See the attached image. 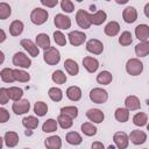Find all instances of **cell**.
<instances>
[{"label": "cell", "mask_w": 149, "mask_h": 149, "mask_svg": "<svg viewBox=\"0 0 149 149\" xmlns=\"http://www.w3.org/2000/svg\"><path fill=\"white\" fill-rule=\"evenodd\" d=\"M43 59L48 65H56L61 61V54H59L58 49H56L55 47H50L49 49L44 50Z\"/></svg>", "instance_id": "6da1fadb"}, {"label": "cell", "mask_w": 149, "mask_h": 149, "mask_svg": "<svg viewBox=\"0 0 149 149\" xmlns=\"http://www.w3.org/2000/svg\"><path fill=\"white\" fill-rule=\"evenodd\" d=\"M126 71L130 76H139L143 71V63L137 58H130L126 63Z\"/></svg>", "instance_id": "7a4b0ae2"}, {"label": "cell", "mask_w": 149, "mask_h": 149, "mask_svg": "<svg viewBox=\"0 0 149 149\" xmlns=\"http://www.w3.org/2000/svg\"><path fill=\"white\" fill-rule=\"evenodd\" d=\"M48 16H49V14L45 9L37 7V8L33 9L30 13V21L36 26H41L48 20Z\"/></svg>", "instance_id": "3957f363"}, {"label": "cell", "mask_w": 149, "mask_h": 149, "mask_svg": "<svg viewBox=\"0 0 149 149\" xmlns=\"http://www.w3.org/2000/svg\"><path fill=\"white\" fill-rule=\"evenodd\" d=\"M76 21H77V24L83 29H88L92 24L91 14L84 9H78V12L76 14Z\"/></svg>", "instance_id": "277c9868"}, {"label": "cell", "mask_w": 149, "mask_h": 149, "mask_svg": "<svg viewBox=\"0 0 149 149\" xmlns=\"http://www.w3.org/2000/svg\"><path fill=\"white\" fill-rule=\"evenodd\" d=\"M90 99L95 104H104L108 99V93L106 90H102L100 87H95V88L91 90Z\"/></svg>", "instance_id": "5b68a950"}, {"label": "cell", "mask_w": 149, "mask_h": 149, "mask_svg": "<svg viewBox=\"0 0 149 149\" xmlns=\"http://www.w3.org/2000/svg\"><path fill=\"white\" fill-rule=\"evenodd\" d=\"M13 64L15 66L27 69L31 65V59L23 52H15L14 56H13Z\"/></svg>", "instance_id": "8992f818"}, {"label": "cell", "mask_w": 149, "mask_h": 149, "mask_svg": "<svg viewBox=\"0 0 149 149\" xmlns=\"http://www.w3.org/2000/svg\"><path fill=\"white\" fill-rule=\"evenodd\" d=\"M86 50L88 52H91V54L100 55L104 51V44L97 38H91L86 43Z\"/></svg>", "instance_id": "52a82bcc"}, {"label": "cell", "mask_w": 149, "mask_h": 149, "mask_svg": "<svg viewBox=\"0 0 149 149\" xmlns=\"http://www.w3.org/2000/svg\"><path fill=\"white\" fill-rule=\"evenodd\" d=\"M12 109L15 114L20 115V114H24L27 112H29L30 109V102L27 99H21L19 101H15L12 106Z\"/></svg>", "instance_id": "ba28073f"}, {"label": "cell", "mask_w": 149, "mask_h": 149, "mask_svg": "<svg viewBox=\"0 0 149 149\" xmlns=\"http://www.w3.org/2000/svg\"><path fill=\"white\" fill-rule=\"evenodd\" d=\"M113 141L119 149H126L129 143V136L125 132H116L113 136Z\"/></svg>", "instance_id": "9c48e42d"}, {"label": "cell", "mask_w": 149, "mask_h": 149, "mask_svg": "<svg viewBox=\"0 0 149 149\" xmlns=\"http://www.w3.org/2000/svg\"><path fill=\"white\" fill-rule=\"evenodd\" d=\"M68 37H69L70 43H71L73 47L81 45V44L85 42V40H86V35H85L83 31H78V30H73V31L69 33Z\"/></svg>", "instance_id": "30bf717a"}, {"label": "cell", "mask_w": 149, "mask_h": 149, "mask_svg": "<svg viewBox=\"0 0 149 149\" xmlns=\"http://www.w3.org/2000/svg\"><path fill=\"white\" fill-rule=\"evenodd\" d=\"M54 23L56 28H59V29H69L71 27L70 17L64 14H56L54 17Z\"/></svg>", "instance_id": "8fae6325"}, {"label": "cell", "mask_w": 149, "mask_h": 149, "mask_svg": "<svg viewBox=\"0 0 149 149\" xmlns=\"http://www.w3.org/2000/svg\"><path fill=\"white\" fill-rule=\"evenodd\" d=\"M20 44H21V47H23L24 50L28 51V54H29L31 57H37V56H38V54H40L38 47H37L33 41H30V40H28V38H23V40H21Z\"/></svg>", "instance_id": "7c38bea8"}, {"label": "cell", "mask_w": 149, "mask_h": 149, "mask_svg": "<svg viewBox=\"0 0 149 149\" xmlns=\"http://www.w3.org/2000/svg\"><path fill=\"white\" fill-rule=\"evenodd\" d=\"M86 116L90 121L94 122V123H101L105 119V115H104V112L98 109V108H91L86 112Z\"/></svg>", "instance_id": "4fadbf2b"}, {"label": "cell", "mask_w": 149, "mask_h": 149, "mask_svg": "<svg viewBox=\"0 0 149 149\" xmlns=\"http://www.w3.org/2000/svg\"><path fill=\"white\" fill-rule=\"evenodd\" d=\"M122 17L125 20V22L127 23H133L137 20V10L135 9V7L133 6H128L123 9L122 12Z\"/></svg>", "instance_id": "5bb4252c"}, {"label": "cell", "mask_w": 149, "mask_h": 149, "mask_svg": "<svg viewBox=\"0 0 149 149\" xmlns=\"http://www.w3.org/2000/svg\"><path fill=\"white\" fill-rule=\"evenodd\" d=\"M129 140L132 141V143L139 146V144H142V143L146 142V140H147V134H146L143 130L135 129V130L130 132V134H129Z\"/></svg>", "instance_id": "9a60e30c"}, {"label": "cell", "mask_w": 149, "mask_h": 149, "mask_svg": "<svg viewBox=\"0 0 149 149\" xmlns=\"http://www.w3.org/2000/svg\"><path fill=\"white\" fill-rule=\"evenodd\" d=\"M83 65H84V68H85L90 73H93V72H95V71L98 70V68H99V62H98L97 58H93V57L87 56V57H84V58H83Z\"/></svg>", "instance_id": "2e32d148"}, {"label": "cell", "mask_w": 149, "mask_h": 149, "mask_svg": "<svg viewBox=\"0 0 149 149\" xmlns=\"http://www.w3.org/2000/svg\"><path fill=\"white\" fill-rule=\"evenodd\" d=\"M135 35L136 38L141 42H144L149 37V26L147 24H139L135 28Z\"/></svg>", "instance_id": "e0dca14e"}, {"label": "cell", "mask_w": 149, "mask_h": 149, "mask_svg": "<svg viewBox=\"0 0 149 149\" xmlns=\"http://www.w3.org/2000/svg\"><path fill=\"white\" fill-rule=\"evenodd\" d=\"M44 146H45L47 149H61V147H62V140L57 135L49 136V137L45 139Z\"/></svg>", "instance_id": "ac0fdd59"}, {"label": "cell", "mask_w": 149, "mask_h": 149, "mask_svg": "<svg viewBox=\"0 0 149 149\" xmlns=\"http://www.w3.org/2000/svg\"><path fill=\"white\" fill-rule=\"evenodd\" d=\"M3 142L8 148H14L19 143V135L15 132H7L3 136Z\"/></svg>", "instance_id": "d6986e66"}, {"label": "cell", "mask_w": 149, "mask_h": 149, "mask_svg": "<svg viewBox=\"0 0 149 149\" xmlns=\"http://www.w3.org/2000/svg\"><path fill=\"white\" fill-rule=\"evenodd\" d=\"M125 106L128 111H136V109H140L141 104L136 95H128L125 100Z\"/></svg>", "instance_id": "ffe728a7"}, {"label": "cell", "mask_w": 149, "mask_h": 149, "mask_svg": "<svg viewBox=\"0 0 149 149\" xmlns=\"http://www.w3.org/2000/svg\"><path fill=\"white\" fill-rule=\"evenodd\" d=\"M104 31H105V34L107 35V36H115V35H118V33L120 31V24L116 22V21H111V22H108L106 26H105V28H104Z\"/></svg>", "instance_id": "44dd1931"}, {"label": "cell", "mask_w": 149, "mask_h": 149, "mask_svg": "<svg viewBox=\"0 0 149 149\" xmlns=\"http://www.w3.org/2000/svg\"><path fill=\"white\" fill-rule=\"evenodd\" d=\"M64 68H65L66 72L69 74H71V76H77L78 72H79V66H78L77 62H74L71 58H69V59H66L64 62Z\"/></svg>", "instance_id": "7402d4cb"}, {"label": "cell", "mask_w": 149, "mask_h": 149, "mask_svg": "<svg viewBox=\"0 0 149 149\" xmlns=\"http://www.w3.org/2000/svg\"><path fill=\"white\" fill-rule=\"evenodd\" d=\"M36 45L40 47V48H42V49H44V50L49 49L51 47L50 45V38H49V36L47 34H44V33L38 34L36 36Z\"/></svg>", "instance_id": "603a6c76"}, {"label": "cell", "mask_w": 149, "mask_h": 149, "mask_svg": "<svg viewBox=\"0 0 149 149\" xmlns=\"http://www.w3.org/2000/svg\"><path fill=\"white\" fill-rule=\"evenodd\" d=\"M135 54L139 57H146L149 55V41L140 42L139 44L135 45Z\"/></svg>", "instance_id": "cb8c5ba5"}, {"label": "cell", "mask_w": 149, "mask_h": 149, "mask_svg": "<svg viewBox=\"0 0 149 149\" xmlns=\"http://www.w3.org/2000/svg\"><path fill=\"white\" fill-rule=\"evenodd\" d=\"M66 97L72 101H78L81 98V90L78 86H70L66 90Z\"/></svg>", "instance_id": "d4e9b609"}, {"label": "cell", "mask_w": 149, "mask_h": 149, "mask_svg": "<svg viewBox=\"0 0 149 149\" xmlns=\"http://www.w3.org/2000/svg\"><path fill=\"white\" fill-rule=\"evenodd\" d=\"M7 93H8L9 99L13 100V101H19V100H21V98H22V95H23L22 88L16 87V86H12V87L7 88Z\"/></svg>", "instance_id": "484cf974"}, {"label": "cell", "mask_w": 149, "mask_h": 149, "mask_svg": "<svg viewBox=\"0 0 149 149\" xmlns=\"http://www.w3.org/2000/svg\"><path fill=\"white\" fill-rule=\"evenodd\" d=\"M22 125L29 129V130H33V129H36L37 126H38V119L33 116V115H28L26 118L22 119Z\"/></svg>", "instance_id": "4316f807"}, {"label": "cell", "mask_w": 149, "mask_h": 149, "mask_svg": "<svg viewBox=\"0 0 149 149\" xmlns=\"http://www.w3.org/2000/svg\"><path fill=\"white\" fill-rule=\"evenodd\" d=\"M23 31V23L19 20H14L9 26V34L12 36H19Z\"/></svg>", "instance_id": "83f0119b"}, {"label": "cell", "mask_w": 149, "mask_h": 149, "mask_svg": "<svg viewBox=\"0 0 149 149\" xmlns=\"http://www.w3.org/2000/svg\"><path fill=\"white\" fill-rule=\"evenodd\" d=\"M107 19V14L104 10H98L94 14H91V22L95 26H100Z\"/></svg>", "instance_id": "f1b7e54d"}, {"label": "cell", "mask_w": 149, "mask_h": 149, "mask_svg": "<svg viewBox=\"0 0 149 149\" xmlns=\"http://www.w3.org/2000/svg\"><path fill=\"white\" fill-rule=\"evenodd\" d=\"M0 77H1V80L5 81V83H13V81H15L14 70L13 69H9V68L2 69L0 71Z\"/></svg>", "instance_id": "f546056e"}, {"label": "cell", "mask_w": 149, "mask_h": 149, "mask_svg": "<svg viewBox=\"0 0 149 149\" xmlns=\"http://www.w3.org/2000/svg\"><path fill=\"white\" fill-rule=\"evenodd\" d=\"M65 140L68 143L72 144V146H78L83 141V137L77 133V132H69L65 136Z\"/></svg>", "instance_id": "4dcf8cb0"}, {"label": "cell", "mask_w": 149, "mask_h": 149, "mask_svg": "<svg viewBox=\"0 0 149 149\" xmlns=\"http://www.w3.org/2000/svg\"><path fill=\"white\" fill-rule=\"evenodd\" d=\"M113 79V76L109 71H101L98 76H97V81L101 85H108Z\"/></svg>", "instance_id": "1f68e13d"}, {"label": "cell", "mask_w": 149, "mask_h": 149, "mask_svg": "<svg viewBox=\"0 0 149 149\" xmlns=\"http://www.w3.org/2000/svg\"><path fill=\"white\" fill-rule=\"evenodd\" d=\"M115 119L119 122H126L129 119V111L127 108L119 107L115 109Z\"/></svg>", "instance_id": "d6a6232c"}, {"label": "cell", "mask_w": 149, "mask_h": 149, "mask_svg": "<svg viewBox=\"0 0 149 149\" xmlns=\"http://www.w3.org/2000/svg\"><path fill=\"white\" fill-rule=\"evenodd\" d=\"M147 121H148V116L146 113L139 112L133 116V123L137 127H143L144 125H147Z\"/></svg>", "instance_id": "836d02e7"}, {"label": "cell", "mask_w": 149, "mask_h": 149, "mask_svg": "<svg viewBox=\"0 0 149 149\" xmlns=\"http://www.w3.org/2000/svg\"><path fill=\"white\" fill-rule=\"evenodd\" d=\"M57 122H58V125H59L63 129H69V128H71L72 125H73L72 119L69 118V116H66V115H64V114H59V115H58Z\"/></svg>", "instance_id": "e575fe53"}, {"label": "cell", "mask_w": 149, "mask_h": 149, "mask_svg": "<svg viewBox=\"0 0 149 149\" xmlns=\"http://www.w3.org/2000/svg\"><path fill=\"white\" fill-rule=\"evenodd\" d=\"M57 126H58V122L54 119H48L43 126H42V130L44 133H54L57 130Z\"/></svg>", "instance_id": "d590c367"}, {"label": "cell", "mask_w": 149, "mask_h": 149, "mask_svg": "<svg viewBox=\"0 0 149 149\" xmlns=\"http://www.w3.org/2000/svg\"><path fill=\"white\" fill-rule=\"evenodd\" d=\"M48 112V105L43 101H37L34 105V113L37 116H44Z\"/></svg>", "instance_id": "8d00e7d4"}, {"label": "cell", "mask_w": 149, "mask_h": 149, "mask_svg": "<svg viewBox=\"0 0 149 149\" xmlns=\"http://www.w3.org/2000/svg\"><path fill=\"white\" fill-rule=\"evenodd\" d=\"M61 114H64L73 120L78 116V108L76 106H65L61 108Z\"/></svg>", "instance_id": "74e56055"}, {"label": "cell", "mask_w": 149, "mask_h": 149, "mask_svg": "<svg viewBox=\"0 0 149 149\" xmlns=\"http://www.w3.org/2000/svg\"><path fill=\"white\" fill-rule=\"evenodd\" d=\"M14 78L16 81H21V83H27L30 80V76L28 74V72L19 69H14Z\"/></svg>", "instance_id": "f35d334b"}, {"label": "cell", "mask_w": 149, "mask_h": 149, "mask_svg": "<svg viewBox=\"0 0 149 149\" xmlns=\"http://www.w3.org/2000/svg\"><path fill=\"white\" fill-rule=\"evenodd\" d=\"M97 130H98L97 127L93 123H91V122H85V123L81 125V132L86 136H93V135H95L97 134Z\"/></svg>", "instance_id": "ab89813d"}, {"label": "cell", "mask_w": 149, "mask_h": 149, "mask_svg": "<svg viewBox=\"0 0 149 149\" xmlns=\"http://www.w3.org/2000/svg\"><path fill=\"white\" fill-rule=\"evenodd\" d=\"M48 95H49V98L52 100V101H61L62 100V98H63V92H62V90L61 88H58V87H51L50 90H49V92H48Z\"/></svg>", "instance_id": "60d3db41"}, {"label": "cell", "mask_w": 149, "mask_h": 149, "mask_svg": "<svg viewBox=\"0 0 149 149\" xmlns=\"http://www.w3.org/2000/svg\"><path fill=\"white\" fill-rule=\"evenodd\" d=\"M132 42H133V36H132V34L129 31L126 30V31L121 33V35L119 37V43L122 47H127V45L132 44Z\"/></svg>", "instance_id": "b9f144b4"}, {"label": "cell", "mask_w": 149, "mask_h": 149, "mask_svg": "<svg viewBox=\"0 0 149 149\" xmlns=\"http://www.w3.org/2000/svg\"><path fill=\"white\" fill-rule=\"evenodd\" d=\"M51 79L54 83L56 84H64L66 81V74L62 71V70H56L52 76H51Z\"/></svg>", "instance_id": "7bdbcfd3"}, {"label": "cell", "mask_w": 149, "mask_h": 149, "mask_svg": "<svg viewBox=\"0 0 149 149\" xmlns=\"http://www.w3.org/2000/svg\"><path fill=\"white\" fill-rule=\"evenodd\" d=\"M10 13H12L10 6L6 2H0V19L6 20L7 17H9Z\"/></svg>", "instance_id": "ee69618b"}, {"label": "cell", "mask_w": 149, "mask_h": 149, "mask_svg": "<svg viewBox=\"0 0 149 149\" xmlns=\"http://www.w3.org/2000/svg\"><path fill=\"white\" fill-rule=\"evenodd\" d=\"M54 41L56 42V44L61 45V47H64L66 44V38H65V35L59 31V30H56L54 33Z\"/></svg>", "instance_id": "f6af8a7d"}, {"label": "cell", "mask_w": 149, "mask_h": 149, "mask_svg": "<svg viewBox=\"0 0 149 149\" xmlns=\"http://www.w3.org/2000/svg\"><path fill=\"white\" fill-rule=\"evenodd\" d=\"M61 8L65 13H72L74 9V6H73V2L70 0H62L61 1Z\"/></svg>", "instance_id": "bcb514c9"}, {"label": "cell", "mask_w": 149, "mask_h": 149, "mask_svg": "<svg viewBox=\"0 0 149 149\" xmlns=\"http://www.w3.org/2000/svg\"><path fill=\"white\" fill-rule=\"evenodd\" d=\"M8 100H9V97H8V93H7V88L1 87L0 88V104L5 105V104L8 102Z\"/></svg>", "instance_id": "7dc6e473"}, {"label": "cell", "mask_w": 149, "mask_h": 149, "mask_svg": "<svg viewBox=\"0 0 149 149\" xmlns=\"http://www.w3.org/2000/svg\"><path fill=\"white\" fill-rule=\"evenodd\" d=\"M8 119H9V113H8V111L6 109V108H0V122H6V121H8Z\"/></svg>", "instance_id": "c3c4849f"}, {"label": "cell", "mask_w": 149, "mask_h": 149, "mask_svg": "<svg viewBox=\"0 0 149 149\" xmlns=\"http://www.w3.org/2000/svg\"><path fill=\"white\" fill-rule=\"evenodd\" d=\"M41 3L43 5V6H47V7H55L57 3H58V1L57 0H52V1H45V0H41Z\"/></svg>", "instance_id": "681fc988"}, {"label": "cell", "mask_w": 149, "mask_h": 149, "mask_svg": "<svg viewBox=\"0 0 149 149\" xmlns=\"http://www.w3.org/2000/svg\"><path fill=\"white\" fill-rule=\"evenodd\" d=\"M91 149H105V147H104V144H102L101 142L95 141V142H93V143H92Z\"/></svg>", "instance_id": "f907efd6"}, {"label": "cell", "mask_w": 149, "mask_h": 149, "mask_svg": "<svg viewBox=\"0 0 149 149\" xmlns=\"http://www.w3.org/2000/svg\"><path fill=\"white\" fill-rule=\"evenodd\" d=\"M144 14H146V16L149 19V2L144 6Z\"/></svg>", "instance_id": "816d5d0a"}, {"label": "cell", "mask_w": 149, "mask_h": 149, "mask_svg": "<svg viewBox=\"0 0 149 149\" xmlns=\"http://www.w3.org/2000/svg\"><path fill=\"white\" fill-rule=\"evenodd\" d=\"M0 33H1V38H0V42H3V41L6 40V35H5L3 29H1V30H0Z\"/></svg>", "instance_id": "f5cc1de1"}, {"label": "cell", "mask_w": 149, "mask_h": 149, "mask_svg": "<svg viewBox=\"0 0 149 149\" xmlns=\"http://www.w3.org/2000/svg\"><path fill=\"white\" fill-rule=\"evenodd\" d=\"M0 56H1V61H0V63H2V62H3V52H2V51L0 52Z\"/></svg>", "instance_id": "db71d44e"}, {"label": "cell", "mask_w": 149, "mask_h": 149, "mask_svg": "<svg viewBox=\"0 0 149 149\" xmlns=\"http://www.w3.org/2000/svg\"><path fill=\"white\" fill-rule=\"evenodd\" d=\"M108 149H114V147H113V146H109V148H108Z\"/></svg>", "instance_id": "11a10c76"}, {"label": "cell", "mask_w": 149, "mask_h": 149, "mask_svg": "<svg viewBox=\"0 0 149 149\" xmlns=\"http://www.w3.org/2000/svg\"><path fill=\"white\" fill-rule=\"evenodd\" d=\"M147 129H148V130H149V123H148V125H147Z\"/></svg>", "instance_id": "9f6ffc18"}, {"label": "cell", "mask_w": 149, "mask_h": 149, "mask_svg": "<svg viewBox=\"0 0 149 149\" xmlns=\"http://www.w3.org/2000/svg\"><path fill=\"white\" fill-rule=\"evenodd\" d=\"M23 149H29V148H23Z\"/></svg>", "instance_id": "6f0895ef"}, {"label": "cell", "mask_w": 149, "mask_h": 149, "mask_svg": "<svg viewBox=\"0 0 149 149\" xmlns=\"http://www.w3.org/2000/svg\"><path fill=\"white\" fill-rule=\"evenodd\" d=\"M144 149H148V148H144Z\"/></svg>", "instance_id": "680465c9"}]
</instances>
